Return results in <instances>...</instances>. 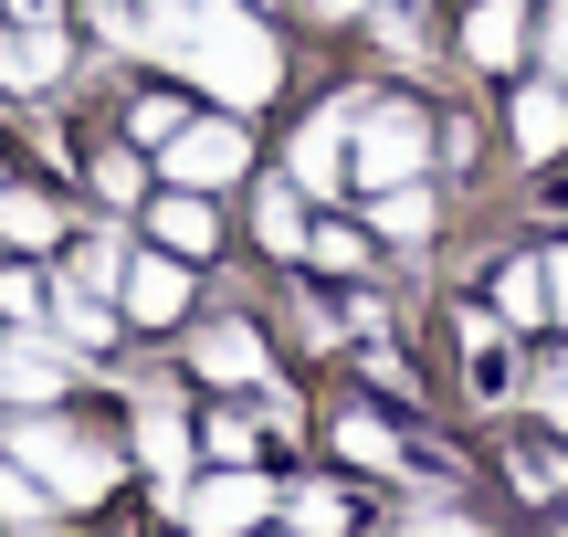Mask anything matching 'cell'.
Wrapping results in <instances>:
<instances>
[{"mask_svg":"<svg viewBox=\"0 0 568 537\" xmlns=\"http://www.w3.org/2000/svg\"><path fill=\"white\" fill-rule=\"evenodd\" d=\"M180 74H201L211 95H232V105H264V95H274V32L211 0V11H201V32L180 42Z\"/></svg>","mask_w":568,"mask_h":537,"instance_id":"cell-1","label":"cell"},{"mask_svg":"<svg viewBox=\"0 0 568 537\" xmlns=\"http://www.w3.org/2000/svg\"><path fill=\"white\" fill-rule=\"evenodd\" d=\"M21 464H32V475H53L63 506H95L105 485H116V454H95V443L63 433V422H21Z\"/></svg>","mask_w":568,"mask_h":537,"instance_id":"cell-2","label":"cell"},{"mask_svg":"<svg viewBox=\"0 0 568 537\" xmlns=\"http://www.w3.org/2000/svg\"><path fill=\"white\" fill-rule=\"evenodd\" d=\"M358 180L368 190H389V180H422V159H432V116L422 105H358Z\"/></svg>","mask_w":568,"mask_h":537,"instance_id":"cell-3","label":"cell"},{"mask_svg":"<svg viewBox=\"0 0 568 537\" xmlns=\"http://www.w3.org/2000/svg\"><path fill=\"white\" fill-rule=\"evenodd\" d=\"M243 159H253L243 126H222V116H211V126L180 116V138H169V180H180V190H222V180H243Z\"/></svg>","mask_w":568,"mask_h":537,"instance_id":"cell-4","label":"cell"},{"mask_svg":"<svg viewBox=\"0 0 568 537\" xmlns=\"http://www.w3.org/2000/svg\"><path fill=\"white\" fill-rule=\"evenodd\" d=\"M116 295H126V316H138V327H169V316L190 306V274H180V253H126Z\"/></svg>","mask_w":568,"mask_h":537,"instance_id":"cell-5","label":"cell"},{"mask_svg":"<svg viewBox=\"0 0 568 537\" xmlns=\"http://www.w3.org/2000/svg\"><path fill=\"white\" fill-rule=\"evenodd\" d=\"M53 74H63V32H53V21H21V32H0V84H11V95H42Z\"/></svg>","mask_w":568,"mask_h":537,"instance_id":"cell-6","label":"cell"},{"mask_svg":"<svg viewBox=\"0 0 568 537\" xmlns=\"http://www.w3.org/2000/svg\"><path fill=\"white\" fill-rule=\"evenodd\" d=\"M264 506H274V496H264L253 475H211V485H190V527H211V537H243Z\"/></svg>","mask_w":568,"mask_h":537,"instance_id":"cell-7","label":"cell"},{"mask_svg":"<svg viewBox=\"0 0 568 537\" xmlns=\"http://www.w3.org/2000/svg\"><path fill=\"white\" fill-rule=\"evenodd\" d=\"M0 401H63V348L53 337H11L0 348Z\"/></svg>","mask_w":568,"mask_h":537,"instance_id":"cell-8","label":"cell"},{"mask_svg":"<svg viewBox=\"0 0 568 537\" xmlns=\"http://www.w3.org/2000/svg\"><path fill=\"white\" fill-rule=\"evenodd\" d=\"M516 148H527V159H558L568 148V95L558 84H527V95H516Z\"/></svg>","mask_w":568,"mask_h":537,"instance_id":"cell-9","label":"cell"},{"mask_svg":"<svg viewBox=\"0 0 568 537\" xmlns=\"http://www.w3.org/2000/svg\"><path fill=\"white\" fill-rule=\"evenodd\" d=\"M148 232H159V243L180 253V264H190V253H211V243H222V232H211V201H201V190H180V201H159V222H148Z\"/></svg>","mask_w":568,"mask_h":537,"instance_id":"cell-10","label":"cell"},{"mask_svg":"<svg viewBox=\"0 0 568 537\" xmlns=\"http://www.w3.org/2000/svg\"><path fill=\"white\" fill-rule=\"evenodd\" d=\"M347 126H358V105H337L326 126H305V138H295V180H305V190L337 180V138H347Z\"/></svg>","mask_w":568,"mask_h":537,"instance_id":"cell-11","label":"cell"},{"mask_svg":"<svg viewBox=\"0 0 568 537\" xmlns=\"http://www.w3.org/2000/svg\"><path fill=\"white\" fill-rule=\"evenodd\" d=\"M379 232H389V243H432V190L422 180H389L379 190Z\"/></svg>","mask_w":568,"mask_h":537,"instance_id":"cell-12","label":"cell"},{"mask_svg":"<svg viewBox=\"0 0 568 537\" xmlns=\"http://www.w3.org/2000/svg\"><path fill=\"white\" fill-rule=\"evenodd\" d=\"M138 454L159 464V475H190V433H180V412H159V401H148V412H138Z\"/></svg>","mask_w":568,"mask_h":537,"instance_id":"cell-13","label":"cell"},{"mask_svg":"<svg viewBox=\"0 0 568 537\" xmlns=\"http://www.w3.org/2000/svg\"><path fill=\"white\" fill-rule=\"evenodd\" d=\"M464 53L474 63H516V0H485V11L464 21Z\"/></svg>","mask_w":568,"mask_h":537,"instance_id":"cell-14","label":"cell"},{"mask_svg":"<svg viewBox=\"0 0 568 537\" xmlns=\"http://www.w3.org/2000/svg\"><path fill=\"white\" fill-rule=\"evenodd\" d=\"M0 243H11V253H42V243H53V211H42L32 190H0Z\"/></svg>","mask_w":568,"mask_h":537,"instance_id":"cell-15","label":"cell"},{"mask_svg":"<svg viewBox=\"0 0 568 537\" xmlns=\"http://www.w3.org/2000/svg\"><path fill=\"white\" fill-rule=\"evenodd\" d=\"M201 369H211V379H253V369H264L253 327H211V337H201Z\"/></svg>","mask_w":568,"mask_h":537,"instance_id":"cell-16","label":"cell"},{"mask_svg":"<svg viewBox=\"0 0 568 537\" xmlns=\"http://www.w3.org/2000/svg\"><path fill=\"white\" fill-rule=\"evenodd\" d=\"M253 232H264L274 253H305V211H295V190H264V211H253Z\"/></svg>","mask_w":568,"mask_h":537,"instance_id":"cell-17","label":"cell"},{"mask_svg":"<svg viewBox=\"0 0 568 537\" xmlns=\"http://www.w3.org/2000/svg\"><path fill=\"white\" fill-rule=\"evenodd\" d=\"M284 517H295V537H337V527H347V496H326V485H305V496L284 506Z\"/></svg>","mask_w":568,"mask_h":537,"instance_id":"cell-18","label":"cell"},{"mask_svg":"<svg viewBox=\"0 0 568 537\" xmlns=\"http://www.w3.org/2000/svg\"><path fill=\"white\" fill-rule=\"evenodd\" d=\"M53 316H63V337H74V348H105V337H116V316H105L95 295H63Z\"/></svg>","mask_w":568,"mask_h":537,"instance_id":"cell-19","label":"cell"},{"mask_svg":"<svg viewBox=\"0 0 568 537\" xmlns=\"http://www.w3.org/2000/svg\"><path fill=\"white\" fill-rule=\"evenodd\" d=\"M116 274H126V253L105 243V232H95V243H74V295H95V285H116Z\"/></svg>","mask_w":568,"mask_h":537,"instance_id":"cell-20","label":"cell"},{"mask_svg":"<svg viewBox=\"0 0 568 537\" xmlns=\"http://www.w3.org/2000/svg\"><path fill=\"white\" fill-rule=\"evenodd\" d=\"M548 306V264H506V316H537Z\"/></svg>","mask_w":568,"mask_h":537,"instance_id":"cell-21","label":"cell"},{"mask_svg":"<svg viewBox=\"0 0 568 537\" xmlns=\"http://www.w3.org/2000/svg\"><path fill=\"white\" fill-rule=\"evenodd\" d=\"M516 485H527V496H558L568 464H558V454H516Z\"/></svg>","mask_w":568,"mask_h":537,"instance_id":"cell-22","label":"cell"},{"mask_svg":"<svg viewBox=\"0 0 568 537\" xmlns=\"http://www.w3.org/2000/svg\"><path fill=\"white\" fill-rule=\"evenodd\" d=\"M337 443H347V464H389V433H379V422H347Z\"/></svg>","mask_w":568,"mask_h":537,"instance_id":"cell-23","label":"cell"},{"mask_svg":"<svg viewBox=\"0 0 568 537\" xmlns=\"http://www.w3.org/2000/svg\"><path fill=\"white\" fill-rule=\"evenodd\" d=\"M305 253H316V264H337V274H347V264H358V232H305Z\"/></svg>","mask_w":568,"mask_h":537,"instance_id":"cell-24","label":"cell"},{"mask_svg":"<svg viewBox=\"0 0 568 537\" xmlns=\"http://www.w3.org/2000/svg\"><path fill=\"white\" fill-rule=\"evenodd\" d=\"M138 138H159V148H169V138H180V105H169V95H148V105H138Z\"/></svg>","mask_w":568,"mask_h":537,"instance_id":"cell-25","label":"cell"},{"mask_svg":"<svg viewBox=\"0 0 568 537\" xmlns=\"http://www.w3.org/2000/svg\"><path fill=\"white\" fill-rule=\"evenodd\" d=\"M95 190L105 201H138V159H95Z\"/></svg>","mask_w":568,"mask_h":537,"instance_id":"cell-26","label":"cell"},{"mask_svg":"<svg viewBox=\"0 0 568 537\" xmlns=\"http://www.w3.org/2000/svg\"><path fill=\"white\" fill-rule=\"evenodd\" d=\"M548 63H558V84H568V0L548 11Z\"/></svg>","mask_w":568,"mask_h":537,"instance_id":"cell-27","label":"cell"},{"mask_svg":"<svg viewBox=\"0 0 568 537\" xmlns=\"http://www.w3.org/2000/svg\"><path fill=\"white\" fill-rule=\"evenodd\" d=\"M548 306L568 316V253H548Z\"/></svg>","mask_w":568,"mask_h":537,"instance_id":"cell-28","label":"cell"},{"mask_svg":"<svg viewBox=\"0 0 568 537\" xmlns=\"http://www.w3.org/2000/svg\"><path fill=\"white\" fill-rule=\"evenodd\" d=\"M11 11H21V21H53V0H11Z\"/></svg>","mask_w":568,"mask_h":537,"instance_id":"cell-29","label":"cell"},{"mask_svg":"<svg viewBox=\"0 0 568 537\" xmlns=\"http://www.w3.org/2000/svg\"><path fill=\"white\" fill-rule=\"evenodd\" d=\"M422 537H474V527H453V517H432V527H422Z\"/></svg>","mask_w":568,"mask_h":537,"instance_id":"cell-30","label":"cell"},{"mask_svg":"<svg viewBox=\"0 0 568 537\" xmlns=\"http://www.w3.org/2000/svg\"><path fill=\"white\" fill-rule=\"evenodd\" d=\"M305 11H326V21H337V11H358V0H305Z\"/></svg>","mask_w":568,"mask_h":537,"instance_id":"cell-31","label":"cell"}]
</instances>
